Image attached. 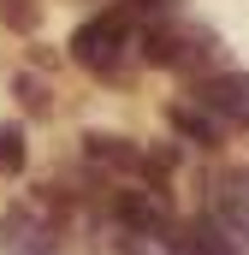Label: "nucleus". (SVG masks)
<instances>
[{
	"label": "nucleus",
	"mask_w": 249,
	"mask_h": 255,
	"mask_svg": "<svg viewBox=\"0 0 249 255\" xmlns=\"http://www.w3.org/2000/svg\"><path fill=\"white\" fill-rule=\"evenodd\" d=\"M71 60L83 65V71H95V77H119L124 71V54L136 48V18H130V6H107V12H95V18H83L77 30H71Z\"/></svg>",
	"instance_id": "1"
},
{
	"label": "nucleus",
	"mask_w": 249,
	"mask_h": 255,
	"mask_svg": "<svg viewBox=\"0 0 249 255\" xmlns=\"http://www.w3.org/2000/svg\"><path fill=\"white\" fill-rule=\"evenodd\" d=\"M136 48L148 65H166V71H190V77H208L214 65V30L202 24H178V18H148L136 24Z\"/></svg>",
	"instance_id": "2"
},
{
	"label": "nucleus",
	"mask_w": 249,
	"mask_h": 255,
	"mask_svg": "<svg viewBox=\"0 0 249 255\" xmlns=\"http://www.w3.org/2000/svg\"><path fill=\"white\" fill-rule=\"evenodd\" d=\"M196 101L232 130H249V71H208L196 77Z\"/></svg>",
	"instance_id": "3"
},
{
	"label": "nucleus",
	"mask_w": 249,
	"mask_h": 255,
	"mask_svg": "<svg viewBox=\"0 0 249 255\" xmlns=\"http://www.w3.org/2000/svg\"><path fill=\"white\" fill-rule=\"evenodd\" d=\"M83 160L95 172H119V178H142V148L130 136H113V130H83Z\"/></svg>",
	"instance_id": "4"
},
{
	"label": "nucleus",
	"mask_w": 249,
	"mask_h": 255,
	"mask_svg": "<svg viewBox=\"0 0 249 255\" xmlns=\"http://www.w3.org/2000/svg\"><path fill=\"white\" fill-rule=\"evenodd\" d=\"M208 220H220L238 244H249V172H226V178H214Z\"/></svg>",
	"instance_id": "5"
},
{
	"label": "nucleus",
	"mask_w": 249,
	"mask_h": 255,
	"mask_svg": "<svg viewBox=\"0 0 249 255\" xmlns=\"http://www.w3.org/2000/svg\"><path fill=\"white\" fill-rule=\"evenodd\" d=\"M166 125L178 130L184 142H196V148H220V142H226V125H220V119H214V113H208V107H202L196 95L166 107Z\"/></svg>",
	"instance_id": "6"
},
{
	"label": "nucleus",
	"mask_w": 249,
	"mask_h": 255,
	"mask_svg": "<svg viewBox=\"0 0 249 255\" xmlns=\"http://www.w3.org/2000/svg\"><path fill=\"white\" fill-rule=\"evenodd\" d=\"M184 232H190V244H196V255H244V244H238L220 220H208V214H202V220H190Z\"/></svg>",
	"instance_id": "7"
},
{
	"label": "nucleus",
	"mask_w": 249,
	"mask_h": 255,
	"mask_svg": "<svg viewBox=\"0 0 249 255\" xmlns=\"http://www.w3.org/2000/svg\"><path fill=\"white\" fill-rule=\"evenodd\" d=\"M12 95H18L24 113H48V107H54V89H48L36 71H18V77H12Z\"/></svg>",
	"instance_id": "8"
},
{
	"label": "nucleus",
	"mask_w": 249,
	"mask_h": 255,
	"mask_svg": "<svg viewBox=\"0 0 249 255\" xmlns=\"http://www.w3.org/2000/svg\"><path fill=\"white\" fill-rule=\"evenodd\" d=\"M0 172H6V178L24 172V130L18 125H0Z\"/></svg>",
	"instance_id": "9"
},
{
	"label": "nucleus",
	"mask_w": 249,
	"mask_h": 255,
	"mask_svg": "<svg viewBox=\"0 0 249 255\" xmlns=\"http://www.w3.org/2000/svg\"><path fill=\"white\" fill-rule=\"evenodd\" d=\"M0 18H6L12 30H36V12H30V0H0Z\"/></svg>",
	"instance_id": "10"
},
{
	"label": "nucleus",
	"mask_w": 249,
	"mask_h": 255,
	"mask_svg": "<svg viewBox=\"0 0 249 255\" xmlns=\"http://www.w3.org/2000/svg\"><path fill=\"white\" fill-rule=\"evenodd\" d=\"M119 255H166V250H160L154 238H124V244H119Z\"/></svg>",
	"instance_id": "11"
}]
</instances>
